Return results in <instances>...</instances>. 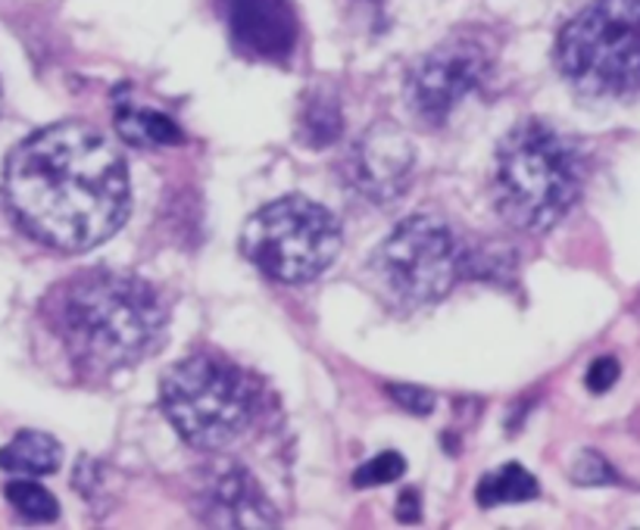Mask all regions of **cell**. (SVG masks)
Masks as SVG:
<instances>
[{
  "label": "cell",
  "mask_w": 640,
  "mask_h": 530,
  "mask_svg": "<svg viewBox=\"0 0 640 530\" xmlns=\"http://www.w3.org/2000/svg\"><path fill=\"white\" fill-rule=\"evenodd\" d=\"M3 185L20 225L59 253L103 244L132 207L122 153L85 122H59L22 141Z\"/></svg>",
  "instance_id": "cell-1"
},
{
  "label": "cell",
  "mask_w": 640,
  "mask_h": 530,
  "mask_svg": "<svg viewBox=\"0 0 640 530\" xmlns=\"http://www.w3.org/2000/svg\"><path fill=\"white\" fill-rule=\"evenodd\" d=\"M54 331L91 375H113L154 356L166 338V303L125 272H85L54 297Z\"/></svg>",
  "instance_id": "cell-2"
},
{
  "label": "cell",
  "mask_w": 640,
  "mask_h": 530,
  "mask_svg": "<svg viewBox=\"0 0 640 530\" xmlns=\"http://www.w3.org/2000/svg\"><path fill=\"white\" fill-rule=\"evenodd\" d=\"M584 159L572 137L543 119H525L497 147L494 203L519 231H547L575 207Z\"/></svg>",
  "instance_id": "cell-3"
},
{
  "label": "cell",
  "mask_w": 640,
  "mask_h": 530,
  "mask_svg": "<svg viewBox=\"0 0 640 530\" xmlns=\"http://www.w3.org/2000/svg\"><path fill=\"white\" fill-rule=\"evenodd\" d=\"M163 412L197 450H225L247 434L256 412L251 378L232 362L200 353L163 378Z\"/></svg>",
  "instance_id": "cell-4"
},
{
  "label": "cell",
  "mask_w": 640,
  "mask_h": 530,
  "mask_svg": "<svg viewBox=\"0 0 640 530\" xmlns=\"http://www.w3.org/2000/svg\"><path fill=\"white\" fill-rule=\"evenodd\" d=\"M556 63L587 97L640 95V0H594L569 22Z\"/></svg>",
  "instance_id": "cell-5"
},
{
  "label": "cell",
  "mask_w": 640,
  "mask_h": 530,
  "mask_svg": "<svg viewBox=\"0 0 640 530\" xmlns=\"http://www.w3.org/2000/svg\"><path fill=\"white\" fill-rule=\"evenodd\" d=\"M241 250L263 275L282 285H304L334 263L341 225L329 209L307 197H282L247 219Z\"/></svg>",
  "instance_id": "cell-6"
},
{
  "label": "cell",
  "mask_w": 640,
  "mask_h": 530,
  "mask_svg": "<svg viewBox=\"0 0 640 530\" xmlns=\"http://www.w3.org/2000/svg\"><path fill=\"white\" fill-rule=\"evenodd\" d=\"M463 272V250L444 219L416 212L385 238L372 256V275L397 306L444 300Z\"/></svg>",
  "instance_id": "cell-7"
},
{
  "label": "cell",
  "mask_w": 640,
  "mask_h": 530,
  "mask_svg": "<svg viewBox=\"0 0 640 530\" xmlns=\"http://www.w3.org/2000/svg\"><path fill=\"white\" fill-rule=\"evenodd\" d=\"M494 69V57L482 41L450 38L419 59L409 73L407 103L412 115L426 125H444L450 113L485 88Z\"/></svg>",
  "instance_id": "cell-8"
},
{
  "label": "cell",
  "mask_w": 640,
  "mask_h": 530,
  "mask_svg": "<svg viewBox=\"0 0 640 530\" xmlns=\"http://www.w3.org/2000/svg\"><path fill=\"white\" fill-rule=\"evenodd\" d=\"M416 151L407 132L394 122H375L353 141L344 156V181L369 203H388L407 190Z\"/></svg>",
  "instance_id": "cell-9"
},
{
  "label": "cell",
  "mask_w": 640,
  "mask_h": 530,
  "mask_svg": "<svg viewBox=\"0 0 640 530\" xmlns=\"http://www.w3.org/2000/svg\"><path fill=\"white\" fill-rule=\"evenodd\" d=\"M234 47L253 59L282 63L297 47V13L288 0H222Z\"/></svg>",
  "instance_id": "cell-10"
},
{
  "label": "cell",
  "mask_w": 640,
  "mask_h": 530,
  "mask_svg": "<svg viewBox=\"0 0 640 530\" xmlns=\"http://www.w3.org/2000/svg\"><path fill=\"white\" fill-rule=\"evenodd\" d=\"M203 521L222 528H269L275 525V509L263 490L253 484L251 474L232 468L216 474L213 484L203 490Z\"/></svg>",
  "instance_id": "cell-11"
},
{
  "label": "cell",
  "mask_w": 640,
  "mask_h": 530,
  "mask_svg": "<svg viewBox=\"0 0 640 530\" xmlns=\"http://www.w3.org/2000/svg\"><path fill=\"white\" fill-rule=\"evenodd\" d=\"M63 462V450L44 431H20L0 450V468L22 474V477H44L54 474Z\"/></svg>",
  "instance_id": "cell-12"
},
{
  "label": "cell",
  "mask_w": 640,
  "mask_h": 530,
  "mask_svg": "<svg viewBox=\"0 0 640 530\" xmlns=\"http://www.w3.org/2000/svg\"><path fill=\"white\" fill-rule=\"evenodd\" d=\"M117 129L119 134L137 144V147H166V144H181V132L173 119L159 110H144L132 100L117 107Z\"/></svg>",
  "instance_id": "cell-13"
},
{
  "label": "cell",
  "mask_w": 640,
  "mask_h": 530,
  "mask_svg": "<svg viewBox=\"0 0 640 530\" xmlns=\"http://www.w3.org/2000/svg\"><path fill=\"white\" fill-rule=\"evenodd\" d=\"M538 496V481L519 462H506L500 472H490L478 484V506L494 509L506 503H528Z\"/></svg>",
  "instance_id": "cell-14"
},
{
  "label": "cell",
  "mask_w": 640,
  "mask_h": 530,
  "mask_svg": "<svg viewBox=\"0 0 640 530\" xmlns=\"http://www.w3.org/2000/svg\"><path fill=\"white\" fill-rule=\"evenodd\" d=\"M300 137L310 147H329L341 137V107L331 95H316L307 100L300 115Z\"/></svg>",
  "instance_id": "cell-15"
},
{
  "label": "cell",
  "mask_w": 640,
  "mask_h": 530,
  "mask_svg": "<svg viewBox=\"0 0 640 530\" xmlns=\"http://www.w3.org/2000/svg\"><path fill=\"white\" fill-rule=\"evenodd\" d=\"M7 503L20 511L25 521H57L59 503L54 499V493L44 490L35 481H13L7 484Z\"/></svg>",
  "instance_id": "cell-16"
},
{
  "label": "cell",
  "mask_w": 640,
  "mask_h": 530,
  "mask_svg": "<svg viewBox=\"0 0 640 530\" xmlns=\"http://www.w3.org/2000/svg\"><path fill=\"white\" fill-rule=\"evenodd\" d=\"M407 472V459L400 453H382L369 459L366 465H360V472L353 474L356 487H378V484H394L400 474Z\"/></svg>",
  "instance_id": "cell-17"
},
{
  "label": "cell",
  "mask_w": 640,
  "mask_h": 530,
  "mask_svg": "<svg viewBox=\"0 0 640 530\" xmlns=\"http://www.w3.org/2000/svg\"><path fill=\"white\" fill-rule=\"evenodd\" d=\"M572 477L578 481V484H613L616 481V474L609 468V462L597 453H582L578 455V462L572 465Z\"/></svg>",
  "instance_id": "cell-18"
},
{
  "label": "cell",
  "mask_w": 640,
  "mask_h": 530,
  "mask_svg": "<svg viewBox=\"0 0 640 530\" xmlns=\"http://www.w3.org/2000/svg\"><path fill=\"white\" fill-rule=\"evenodd\" d=\"M390 399L397 406H404L409 416H428L434 409V394L431 390H422V387H409V384H394L388 387Z\"/></svg>",
  "instance_id": "cell-19"
},
{
  "label": "cell",
  "mask_w": 640,
  "mask_h": 530,
  "mask_svg": "<svg viewBox=\"0 0 640 530\" xmlns=\"http://www.w3.org/2000/svg\"><path fill=\"white\" fill-rule=\"evenodd\" d=\"M587 387L594 394H606L616 380H619V362L616 360H597L587 368Z\"/></svg>",
  "instance_id": "cell-20"
},
{
  "label": "cell",
  "mask_w": 640,
  "mask_h": 530,
  "mask_svg": "<svg viewBox=\"0 0 640 530\" xmlns=\"http://www.w3.org/2000/svg\"><path fill=\"white\" fill-rule=\"evenodd\" d=\"M400 518H407V521H416L419 515H422V509L416 506V490H407L404 493V503H400Z\"/></svg>",
  "instance_id": "cell-21"
}]
</instances>
